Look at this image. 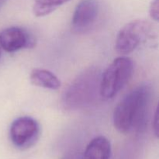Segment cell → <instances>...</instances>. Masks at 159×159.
I'll return each mask as SVG.
<instances>
[{
  "mask_svg": "<svg viewBox=\"0 0 159 159\" xmlns=\"http://www.w3.org/2000/svg\"><path fill=\"white\" fill-rule=\"evenodd\" d=\"M152 94L150 85H139L117 104L113 116V125L116 130L120 133L128 134L145 128Z\"/></svg>",
  "mask_w": 159,
  "mask_h": 159,
  "instance_id": "6da1fadb",
  "label": "cell"
},
{
  "mask_svg": "<svg viewBox=\"0 0 159 159\" xmlns=\"http://www.w3.org/2000/svg\"><path fill=\"white\" fill-rule=\"evenodd\" d=\"M99 71L96 68H89L71 82L63 96V103L67 109H78L89 105L97 92L99 93Z\"/></svg>",
  "mask_w": 159,
  "mask_h": 159,
  "instance_id": "7a4b0ae2",
  "label": "cell"
},
{
  "mask_svg": "<svg viewBox=\"0 0 159 159\" xmlns=\"http://www.w3.org/2000/svg\"><path fill=\"white\" fill-rule=\"evenodd\" d=\"M133 61L121 56L115 59L100 78L99 95L104 99L114 97L129 82L133 75Z\"/></svg>",
  "mask_w": 159,
  "mask_h": 159,
  "instance_id": "3957f363",
  "label": "cell"
},
{
  "mask_svg": "<svg viewBox=\"0 0 159 159\" xmlns=\"http://www.w3.org/2000/svg\"><path fill=\"white\" fill-rule=\"evenodd\" d=\"M152 30L150 23L144 20H136L127 23L118 33L115 49L119 54L126 55L133 52Z\"/></svg>",
  "mask_w": 159,
  "mask_h": 159,
  "instance_id": "277c9868",
  "label": "cell"
},
{
  "mask_svg": "<svg viewBox=\"0 0 159 159\" xmlns=\"http://www.w3.org/2000/svg\"><path fill=\"white\" fill-rule=\"evenodd\" d=\"M10 139L12 144L20 149L34 145L40 135V125L32 117L21 116L16 119L10 127Z\"/></svg>",
  "mask_w": 159,
  "mask_h": 159,
  "instance_id": "5b68a950",
  "label": "cell"
},
{
  "mask_svg": "<svg viewBox=\"0 0 159 159\" xmlns=\"http://www.w3.org/2000/svg\"><path fill=\"white\" fill-rule=\"evenodd\" d=\"M99 5L96 0H82L76 6L71 20V31L82 34L91 30L97 20Z\"/></svg>",
  "mask_w": 159,
  "mask_h": 159,
  "instance_id": "8992f818",
  "label": "cell"
},
{
  "mask_svg": "<svg viewBox=\"0 0 159 159\" xmlns=\"http://www.w3.org/2000/svg\"><path fill=\"white\" fill-rule=\"evenodd\" d=\"M35 44V38L22 28L12 26L0 33V45L6 52L12 53L23 48H32Z\"/></svg>",
  "mask_w": 159,
  "mask_h": 159,
  "instance_id": "52a82bcc",
  "label": "cell"
},
{
  "mask_svg": "<svg viewBox=\"0 0 159 159\" xmlns=\"http://www.w3.org/2000/svg\"><path fill=\"white\" fill-rule=\"evenodd\" d=\"M111 144L103 136H99L92 140L87 145L82 159H110Z\"/></svg>",
  "mask_w": 159,
  "mask_h": 159,
  "instance_id": "ba28073f",
  "label": "cell"
},
{
  "mask_svg": "<svg viewBox=\"0 0 159 159\" xmlns=\"http://www.w3.org/2000/svg\"><path fill=\"white\" fill-rule=\"evenodd\" d=\"M30 82L36 86L52 90H57L61 85L58 78L54 73L41 68L33 70L30 74Z\"/></svg>",
  "mask_w": 159,
  "mask_h": 159,
  "instance_id": "9c48e42d",
  "label": "cell"
},
{
  "mask_svg": "<svg viewBox=\"0 0 159 159\" xmlns=\"http://www.w3.org/2000/svg\"><path fill=\"white\" fill-rule=\"evenodd\" d=\"M70 0H34L33 12L36 16H44Z\"/></svg>",
  "mask_w": 159,
  "mask_h": 159,
  "instance_id": "30bf717a",
  "label": "cell"
},
{
  "mask_svg": "<svg viewBox=\"0 0 159 159\" xmlns=\"http://www.w3.org/2000/svg\"><path fill=\"white\" fill-rule=\"evenodd\" d=\"M149 13L154 20H159V0H152L149 7Z\"/></svg>",
  "mask_w": 159,
  "mask_h": 159,
  "instance_id": "8fae6325",
  "label": "cell"
},
{
  "mask_svg": "<svg viewBox=\"0 0 159 159\" xmlns=\"http://www.w3.org/2000/svg\"><path fill=\"white\" fill-rule=\"evenodd\" d=\"M153 129L155 131V135L158 137V109H156V111L155 113L153 119Z\"/></svg>",
  "mask_w": 159,
  "mask_h": 159,
  "instance_id": "7c38bea8",
  "label": "cell"
},
{
  "mask_svg": "<svg viewBox=\"0 0 159 159\" xmlns=\"http://www.w3.org/2000/svg\"><path fill=\"white\" fill-rule=\"evenodd\" d=\"M5 1H6V0H0V6H2V5L5 2Z\"/></svg>",
  "mask_w": 159,
  "mask_h": 159,
  "instance_id": "4fadbf2b",
  "label": "cell"
},
{
  "mask_svg": "<svg viewBox=\"0 0 159 159\" xmlns=\"http://www.w3.org/2000/svg\"><path fill=\"white\" fill-rule=\"evenodd\" d=\"M2 47H1V45H0V57H1V54H2Z\"/></svg>",
  "mask_w": 159,
  "mask_h": 159,
  "instance_id": "5bb4252c",
  "label": "cell"
}]
</instances>
